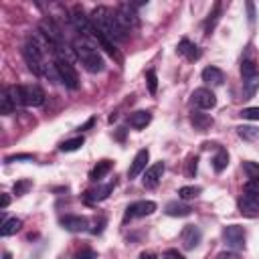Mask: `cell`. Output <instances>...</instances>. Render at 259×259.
<instances>
[{
  "mask_svg": "<svg viewBox=\"0 0 259 259\" xmlns=\"http://www.w3.org/2000/svg\"><path fill=\"white\" fill-rule=\"evenodd\" d=\"M219 14H221V2H217V4H215L213 12L209 14V21L204 23V30H206V34H209V32L215 29V25H217V21H219Z\"/></svg>",
  "mask_w": 259,
  "mask_h": 259,
  "instance_id": "cell-34",
  "label": "cell"
},
{
  "mask_svg": "<svg viewBox=\"0 0 259 259\" xmlns=\"http://www.w3.org/2000/svg\"><path fill=\"white\" fill-rule=\"evenodd\" d=\"M14 112H16V106H14V101L10 99L8 91L4 89L2 93H0V114H2V115H10Z\"/></svg>",
  "mask_w": 259,
  "mask_h": 259,
  "instance_id": "cell-28",
  "label": "cell"
},
{
  "mask_svg": "<svg viewBox=\"0 0 259 259\" xmlns=\"http://www.w3.org/2000/svg\"><path fill=\"white\" fill-rule=\"evenodd\" d=\"M202 81L206 85H211V87H219V85L225 83V73L221 71L219 67H204L202 69Z\"/></svg>",
  "mask_w": 259,
  "mask_h": 259,
  "instance_id": "cell-17",
  "label": "cell"
},
{
  "mask_svg": "<svg viewBox=\"0 0 259 259\" xmlns=\"http://www.w3.org/2000/svg\"><path fill=\"white\" fill-rule=\"evenodd\" d=\"M201 193H202V188H201V186H180V188H178V197H180L182 201L197 199Z\"/></svg>",
  "mask_w": 259,
  "mask_h": 259,
  "instance_id": "cell-30",
  "label": "cell"
},
{
  "mask_svg": "<svg viewBox=\"0 0 259 259\" xmlns=\"http://www.w3.org/2000/svg\"><path fill=\"white\" fill-rule=\"evenodd\" d=\"M23 57L29 65V69L34 73V75H41L45 73V55L39 51V47L34 45L30 39H27L25 47H23Z\"/></svg>",
  "mask_w": 259,
  "mask_h": 259,
  "instance_id": "cell-3",
  "label": "cell"
},
{
  "mask_svg": "<svg viewBox=\"0 0 259 259\" xmlns=\"http://www.w3.org/2000/svg\"><path fill=\"white\" fill-rule=\"evenodd\" d=\"M164 259H184V255L178 249H166L164 251Z\"/></svg>",
  "mask_w": 259,
  "mask_h": 259,
  "instance_id": "cell-41",
  "label": "cell"
},
{
  "mask_svg": "<svg viewBox=\"0 0 259 259\" xmlns=\"http://www.w3.org/2000/svg\"><path fill=\"white\" fill-rule=\"evenodd\" d=\"M21 97H23V106L29 108H39L45 103V91L39 85H21Z\"/></svg>",
  "mask_w": 259,
  "mask_h": 259,
  "instance_id": "cell-9",
  "label": "cell"
},
{
  "mask_svg": "<svg viewBox=\"0 0 259 259\" xmlns=\"http://www.w3.org/2000/svg\"><path fill=\"white\" fill-rule=\"evenodd\" d=\"M197 170H199V156H188V162H186V176H188V178H195V176H197Z\"/></svg>",
  "mask_w": 259,
  "mask_h": 259,
  "instance_id": "cell-36",
  "label": "cell"
},
{
  "mask_svg": "<svg viewBox=\"0 0 259 259\" xmlns=\"http://www.w3.org/2000/svg\"><path fill=\"white\" fill-rule=\"evenodd\" d=\"M93 124H95V117H89V119H87V122H85V124H83V126H81L79 130H89V128H91Z\"/></svg>",
  "mask_w": 259,
  "mask_h": 259,
  "instance_id": "cell-44",
  "label": "cell"
},
{
  "mask_svg": "<svg viewBox=\"0 0 259 259\" xmlns=\"http://www.w3.org/2000/svg\"><path fill=\"white\" fill-rule=\"evenodd\" d=\"M243 193L251 197H259V180H247L243 186Z\"/></svg>",
  "mask_w": 259,
  "mask_h": 259,
  "instance_id": "cell-38",
  "label": "cell"
},
{
  "mask_svg": "<svg viewBox=\"0 0 259 259\" xmlns=\"http://www.w3.org/2000/svg\"><path fill=\"white\" fill-rule=\"evenodd\" d=\"M247 10H249V21L253 23V4L251 2H247Z\"/></svg>",
  "mask_w": 259,
  "mask_h": 259,
  "instance_id": "cell-46",
  "label": "cell"
},
{
  "mask_svg": "<svg viewBox=\"0 0 259 259\" xmlns=\"http://www.w3.org/2000/svg\"><path fill=\"white\" fill-rule=\"evenodd\" d=\"M164 170H166L164 162H156V164H152L150 168H146L144 170V176H142L144 186L146 188H156L158 182H160V178H162V174H164Z\"/></svg>",
  "mask_w": 259,
  "mask_h": 259,
  "instance_id": "cell-15",
  "label": "cell"
},
{
  "mask_svg": "<svg viewBox=\"0 0 259 259\" xmlns=\"http://www.w3.org/2000/svg\"><path fill=\"white\" fill-rule=\"evenodd\" d=\"M8 204H10V197L8 195H2V201H0V211H4Z\"/></svg>",
  "mask_w": 259,
  "mask_h": 259,
  "instance_id": "cell-43",
  "label": "cell"
},
{
  "mask_svg": "<svg viewBox=\"0 0 259 259\" xmlns=\"http://www.w3.org/2000/svg\"><path fill=\"white\" fill-rule=\"evenodd\" d=\"M191 124L195 126V130L199 132H206L211 126H213V117L211 115H206V114H201V112H195L191 115Z\"/></svg>",
  "mask_w": 259,
  "mask_h": 259,
  "instance_id": "cell-22",
  "label": "cell"
},
{
  "mask_svg": "<svg viewBox=\"0 0 259 259\" xmlns=\"http://www.w3.org/2000/svg\"><path fill=\"white\" fill-rule=\"evenodd\" d=\"M69 21H71V25L75 27L77 32H81V37H85V39L93 37V25H91V19L83 12V8H81L79 4L71 8V16H69Z\"/></svg>",
  "mask_w": 259,
  "mask_h": 259,
  "instance_id": "cell-7",
  "label": "cell"
},
{
  "mask_svg": "<svg viewBox=\"0 0 259 259\" xmlns=\"http://www.w3.org/2000/svg\"><path fill=\"white\" fill-rule=\"evenodd\" d=\"M39 30L45 34V37H47L51 43H53L55 51L67 47V41H65V34H63V30H61V27H59L53 19H51V16H47V19H43V21L39 23Z\"/></svg>",
  "mask_w": 259,
  "mask_h": 259,
  "instance_id": "cell-4",
  "label": "cell"
},
{
  "mask_svg": "<svg viewBox=\"0 0 259 259\" xmlns=\"http://www.w3.org/2000/svg\"><path fill=\"white\" fill-rule=\"evenodd\" d=\"M154 211H156V202H154V201H136V202H132L128 209H126L124 221L148 217V215H152Z\"/></svg>",
  "mask_w": 259,
  "mask_h": 259,
  "instance_id": "cell-10",
  "label": "cell"
},
{
  "mask_svg": "<svg viewBox=\"0 0 259 259\" xmlns=\"http://www.w3.org/2000/svg\"><path fill=\"white\" fill-rule=\"evenodd\" d=\"M59 225L69 233H81L89 227V219L81 215H65L59 219Z\"/></svg>",
  "mask_w": 259,
  "mask_h": 259,
  "instance_id": "cell-13",
  "label": "cell"
},
{
  "mask_svg": "<svg viewBox=\"0 0 259 259\" xmlns=\"http://www.w3.org/2000/svg\"><path fill=\"white\" fill-rule=\"evenodd\" d=\"M241 117L259 122V108H245V110H241Z\"/></svg>",
  "mask_w": 259,
  "mask_h": 259,
  "instance_id": "cell-39",
  "label": "cell"
},
{
  "mask_svg": "<svg viewBox=\"0 0 259 259\" xmlns=\"http://www.w3.org/2000/svg\"><path fill=\"white\" fill-rule=\"evenodd\" d=\"M115 16H117V23L122 25V29L128 32L132 29H138L140 27V19H138V12H136V6L132 2H122L117 8H115Z\"/></svg>",
  "mask_w": 259,
  "mask_h": 259,
  "instance_id": "cell-6",
  "label": "cell"
},
{
  "mask_svg": "<svg viewBox=\"0 0 259 259\" xmlns=\"http://www.w3.org/2000/svg\"><path fill=\"white\" fill-rule=\"evenodd\" d=\"M201 241H202V231H201V227H197V225H186V227L182 229V233H180V243H182V247H184L186 251L197 249Z\"/></svg>",
  "mask_w": 259,
  "mask_h": 259,
  "instance_id": "cell-12",
  "label": "cell"
},
{
  "mask_svg": "<svg viewBox=\"0 0 259 259\" xmlns=\"http://www.w3.org/2000/svg\"><path fill=\"white\" fill-rule=\"evenodd\" d=\"M178 53H180V55H184L186 59H191V61H195V59H199V57H201L199 47H197L195 43H191L188 39H182V41L178 43Z\"/></svg>",
  "mask_w": 259,
  "mask_h": 259,
  "instance_id": "cell-21",
  "label": "cell"
},
{
  "mask_svg": "<svg viewBox=\"0 0 259 259\" xmlns=\"http://www.w3.org/2000/svg\"><path fill=\"white\" fill-rule=\"evenodd\" d=\"M257 89H259V75H253V77H247V79H243V91H245V99L253 97Z\"/></svg>",
  "mask_w": 259,
  "mask_h": 259,
  "instance_id": "cell-29",
  "label": "cell"
},
{
  "mask_svg": "<svg viewBox=\"0 0 259 259\" xmlns=\"http://www.w3.org/2000/svg\"><path fill=\"white\" fill-rule=\"evenodd\" d=\"M55 67H57V73H59V81L65 83V87H69V89L79 87V77H77V71L73 67V61L55 59Z\"/></svg>",
  "mask_w": 259,
  "mask_h": 259,
  "instance_id": "cell-5",
  "label": "cell"
},
{
  "mask_svg": "<svg viewBox=\"0 0 259 259\" xmlns=\"http://www.w3.org/2000/svg\"><path fill=\"white\" fill-rule=\"evenodd\" d=\"M223 239H225V245L229 249H243L245 247V229L241 225H229L223 229Z\"/></svg>",
  "mask_w": 259,
  "mask_h": 259,
  "instance_id": "cell-8",
  "label": "cell"
},
{
  "mask_svg": "<svg viewBox=\"0 0 259 259\" xmlns=\"http://www.w3.org/2000/svg\"><path fill=\"white\" fill-rule=\"evenodd\" d=\"M146 81H148V89H150V93L154 95L158 91V77H156V71L154 69H150V71L146 73Z\"/></svg>",
  "mask_w": 259,
  "mask_h": 259,
  "instance_id": "cell-37",
  "label": "cell"
},
{
  "mask_svg": "<svg viewBox=\"0 0 259 259\" xmlns=\"http://www.w3.org/2000/svg\"><path fill=\"white\" fill-rule=\"evenodd\" d=\"M93 30L101 32L106 39H110L112 43H122L128 39V32L122 29V25L117 23L115 10L108 8V6H97L93 8V12L89 14Z\"/></svg>",
  "mask_w": 259,
  "mask_h": 259,
  "instance_id": "cell-1",
  "label": "cell"
},
{
  "mask_svg": "<svg viewBox=\"0 0 259 259\" xmlns=\"http://www.w3.org/2000/svg\"><path fill=\"white\" fill-rule=\"evenodd\" d=\"M243 170H245V174L249 180H259V162H243Z\"/></svg>",
  "mask_w": 259,
  "mask_h": 259,
  "instance_id": "cell-35",
  "label": "cell"
},
{
  "mask_svg": "<svg viewBox=\"0 0 259 259\" xmlns=\"http://www.w3.org/2000/svg\"><path fill=\"white\" fill-rule=\"evenodd\" d=\"M140 259H156V255H154V253H142Z\"/></svg>",
  "mask_w": 259,
  "mask_h": 259,
  "instance_id": "cell-47",
  "label": "cell"
},
{
  "mask_svg": "<svg viewBox=\"0 0 259 259\" xmlns=\"http://www.w3.org/2000/svg\"><path fill=\"white\" fill-rule=\"evenodd\" d=\"M150 122H152V114H150V112H134V114H130V117H128V124H130L134 130H144Z\"/></svg>",
  "mask_w": 259,
  "mask_h": 259,
  "instance_id": "cell-20",
  "label": "cell"
},
{
  "mask_svg": "<svg viewBox=\"0 0 259 259\" xmlns=\"http://www.w3.org/2000/svg\"><path fill=\"white\" fill-rule=\"evenodd\" d=\"M191 101H193V106H197L199 110H213L217 106V97L209 87L195 89L193 95H191Z\"/></svg>",
  "mask_w": 259,
  "mask_h": 259,
  "instance_id": "cell-11",
  "label": "cell"
},
{
  "mask_svg": "<svg viewBox=\"0 0 259 259\" xmlns=\"http://www.w3.org/2000/svg\"><path fill=\"white\" fill-rule=\"evenodd\" d=\"M93 39L97 41V45L103 49V51H106V53L108 55H112V57H115L117 55V49H115V45L110 41V39H106V37H103V34L101 32H97V30H93Z\"/></svg>",
  "mask_w": 259,
  "mask_h": 259,
  "instance_id": "cell-27",
  "label": "cell"
},
{
  "mask_svg": "<svg viewBox=\"0 0 259 259\" xmlns=\"http://www.w3.org/2000/svg\"><path fill=\"white\" fill-rule=\"evenodd\" d=\"M227 164H229V154H227V150L225 148H219L217 154H215V158H213L215 172H223V170L227 168Z\"/></svg>",
  "mask_w": 259,
  "mask_h": 259,
  "instance_id": "cell-26",
  "label": "cell"
},
{
  "mask_svg": "<svg viewBox=\"0 0 259 259\" xmlns=\"http://www.w3.org/2000/svg\"><path fill=\"white\" fill-rule=\"evenodd\" d=\"M21 227H23V221L21 219H16V217L8 219V221L2 223V227H0V235H2V237H10L16 231H21Z\"/></svg>",
  "mask_w": 259,
  "mask_h": 259,
  "instance_id": "cell-24",
  "label": "cell"
},
{
  "mask_svg": "<svg viewBox=\"0 0 259 259\" xmlns=\"http://www.w3.org/2000/svg\"><path fill=\"white\" fill-rule=\"evenodd\" d=\"M239 211L245 217H257L259 215V197L243 195L239 199Z\"/></svg>",
  "mask_w": 259,
  "mask_h": 259,
  "instance_id": "cell-16",
  "label": "cell"
},
{
  "mask_svg": "<svg viewBox=\"0 0 259 259\" xmlns=\"http://www.w3.org/2000/svg\"><path fill=\"white\" fill-rule=\"evenodd\" d=\"M148 160H150V152H148V148L138 150V154L134 156V160H132V164H130V168H128V178L132 180V178H136V176H140L142 172L146 170Z\"/></svg>",
  "mask_w": 259,
  "mask_h": 259,
  "instance_id": "cell-14",
  "label": "cell"
},
{
  "mask_svg": "<svg viewBox=\"0 0 259 259\" xmlns=\"http://www.w3.org/2000/svg\"><path fill=\"white\" fill-rule=\"evenodd\" d=\"M75 259H97V253L93 249H83L75 255Z\"/></svg>",
  "mask_w": 259,
  "mask_h": 259,
  "instance_id": "cell-40",
  "label": "cell"
},
{
  "mask_svg": "<svg viewBox=\"0 0 259 259\" xmlns=\"http://www.w3.org/2000/svg\"><path fill=\"white\" fill-rule=\"evenodd\" d=\"M114 193V184H103V186H97L93 191H87L83 195V201L85 202H99V201H106L110 195Z\"/></svg>",
  "mask_w": 259,
  "mask_h": 259,
  "instance_id": "cell-18",
  "label": "cell"
},
{
  "mask_svg": "<svg viewBox=\"0 0 259 259\" xmlns=\"http://www.w3.org/2000/svg\"><path fill=\"white\" fill-rule=\"evenodd\" d=\"M83 136H77V138H71V140H65L61 146H59V150L61 152H75V150H79L81 146H83Z\"/></svg>",
  "mask_w": 259,
  "mask_h": 259,
  "instance_id": "cell-32",
  "label": "cell"
},
{
  "mask_svg": "<svg viewBox=\"0 0 259 259\" xmlns=\"http://www.w3.org/2000/svg\"><path fill=\"white\" fill-rule=\"evenodd\" d=\"M237 136L241 140L245 142H255L259 140V128H253V126H239L237 128Z\"/></svg>",
  "mask_w": 259,
  "mask_h": 259,
  "instance_id": "cell-25",
  "label": "cell"
},
{
  "mask_svg": "<svg viewBox=\"0 0 259 259\" xmlns=\"http://www.w3.org/2000/svg\"><path fill=\"white\" fill-rule=\"evenodd\" d=\"M32 188V180H16L14 182V186H12V193L16 195V197H23V195H27L29 191Z\"/></svg>",
  "mask_w": 259,
  "mask_h": 259,
  "instance_id": "cell-33",
  "label": "cell"
},
{
  "mask_svg": "<svg viewBox=\"0 0 259 259\" xmlns=\"http://www.w3.org/2000/svg\"><path fill=\"white\" fill-rule=\"evenodd\" d=\"M217 259H239L235 253H219V257Z\"/></svg>",
  "mask_w": 259,
  "mask_h": 259,
  "instance_id": "cell-45",
  "label": "cell"
},
{
  "mask_svg": "<svg viewBox=\"0 0 259 259\" xmlns=\"http://www.w3.org/2000/svg\"><path fill=\"white\" fill-rule=\"evenodd\" d=\"M164 213L168 217H188V215L193 213V209H191V204H186L182 201H172V202L166 204Z\"/></svg>",
  "mask_w": 259,
  "mask_h": 259,
  "instance_id": "cell-19",
  "label": "cell"
},
{
  "mask_svg": "<svg viewBox=\"0 0 259 259\" xmlns=\"http://www.w3.org/2000/svg\"><path fill=\"white\" fill-rule=\"evenodd\" d=\"M2 259H12V255H10V253H8V251H6V253H4V255H2Z\"/></svg>",
  "mask_w": 259,
  "mask_h": 259,
  "instance_id": "cell-48",
  "label": "cell"
},
{
  "mask_svg": "<svg viewBox=\"0 0 259 259\" xmlns=\"http://www.w3.org/2000/svg\"><path fill=\"white\" fill-rule=\"evenodd\" d=\"M73 53L89 73H101L103 69H106V61H103L97 47L89 39H85V37L75 39L73 41Z\"/></svg>",
  "mask_w": 259,
  "mask_h": 259,
  "instance_id": "cell-2",
  "label": "cell"
},
{
  "mask_svg": "<svg viewBox=\"0 0 259 259\" xmlns=\"http://www.w3.org/2000/svg\"><path fill=\"white\" fill-rule=\"evenodd\" d=\"M241 75H243V79L253 77V75H259V67H257V63L251 61V59H245L243 63H241Z\"/></svg>",
  "mask_w": 259,
  "mask_h": 259,
  "instance_id": "cell-31",
  "label": "cell"
},
{
  "mask_svg": "<svg viewBox=\"0 0 259 259\" xmlns=\"http://www.w3.org/2000/svg\"><path fill=\"white\" fill-rule=\"evenodd\" d=\"M32 154H16V156H8L6 162H14V160H32Z\"/></svg>",
  "mask_w": 259,
  "mask_h": 259,
  "instance_id": "cell-42",
  "label": "cell"
},
{
  "mask_svg": "<svg viewBox=\"0 0 259 259\" xmlns=\"http://www.w3.org/2000/svg\"><path fill=\"white\" fill-rule=\"evenodd\" d=\"M112 162L110 160H101V162H97L95 164V168L91 170V174H89V178L93 180V182H99L103 176H106V174H110V170H112Z\"/></svg>",
  "mask_w": 259,
  "mask_h": 259,
  "instance_id": "cell-23",
  "label": "cell"
}]
</instances>
